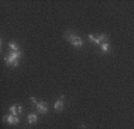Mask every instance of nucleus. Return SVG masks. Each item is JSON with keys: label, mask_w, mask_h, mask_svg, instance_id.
I'll list each match as a JSON object with an SVG mask.
<instances>
[{"label": "nucleus", "mask_w": 134, "mask_h": 129, "mask_svg": "<svg viewBox=\"0 0 134 129\" xmlns=\"http://www.w3.org/2000/svg\"><path fill=\"white\" fill-rule=\"evenodd\" d=\"M64 39L68 41L74 48H81L84 45V39L78 36L74 31H66L64 34Z\"/></svg>", "instance_id": "obj_1"}, {"label": "nucleus", "mask_w": 134, "mask_h": 129, "mask_svg": "<svg viewBox=\"0 0 134 129\" xmlns=\"http://www.w3.org/2000/svg\"><path fill=\"white\" fill-rule=\"evenodd\" d=\"M23 56L22 51H11V53L4 57L7 67H17L19 64V59Z\"/></svg>", "instance_id": "obj_2"}, {"label": "nucleus", "mask_w": 134, "mask_h": 129, "mask_svg": "<svg viewBox=\"0 0 134 129\" xmlns=\"http://www.w3.org/2000/svg\"><path fill=\"white\" fill-rule=\"evenodd\" d=\"M3 121L5 122V123H8V124H11V126H16V124H18L20 122L19 117L18 116H14L12 115V114H10V115H6L4 116Z\"/></svg>", "instance_id": "obj_3"}, {"label": "nucleus", "mask_w": 134, "mask_h": 129, "mask_svg": "<svg viewBox=\"0 0 134 129\" xmlns=\"http://www.w3.org/2000/svg\"><path fill=\"white\" fill-rule=\"evenodd\" d=\"M35 107H36V110L37 111L40 112V114H42V115H44V114H47L48 112V104L46 103V102H37L36 103V105H35Z\"/></svg>", "instance_id": "obj_4"}, {"label": "nucleus", "mask_w": 134, "mask_h": 129, "mask_svg": "<svg viewBox=\"0 0 134 129\" xmlns=\"http://www.w3.org/2000/svg\"><path fill=\"white\" fill-rule=\"evenodd\" d=\"M37 121H38V116H37V114L31 112V114L28 115V123L29 124H35Z\"/></svg>", "instance_id": "obj_5"}, {"label": "nucleus", "mask_w": 134, "mask_h": 129, "mask_svg": "<svg viewBox=\"0 0 134 129\" xmlns=\"http://www.w3.org/2000/svg\"><path fill=\"white\" fill-rule=\"evenodd\" d=\"M54 110L58 112H61L64 110V102L61 99H58V101L54 103Z\"/></svg>", "instance_id": "obj_6"}, {"label": "nucleus", "mask_w": 134, "mask_h": 129, "mask_svg": "<svg viewBox=\"0 0 134 129\" xmlns=\"http://www.w3.org/2000/svg\"><path fill=\"white\" fill-rule=\"evenodd\" d=\"M100 48V51L104 54H108L110 53V50H111V47H110V43H102V44L99 45Z\"/></svg>", "instance_id": "obj_7"}, {"label": "nucleus", "mask_w": 134, "mask_h": 129, "mask_svg": "<svg viewBox=\"0 0 134 129\" xmlns=\"http://www.w3.org/2000/svg\"><path fill=\"white\" fill-rule=\"evenodd\" d=\"M8 48L11 49L12 51H20V48H19V45L17 44L14 41H12V42H10L8 43Z\"/></svg>", "instance_id": "obj_8"}, {"label": "nucleus", "mask_w": 134, "mask_h": 129, "mask_svg": "<svg viewBox=\"0 0 134 129\" xmlns=\"http://www.w3.org/2000/svg\"><path fill=\"white\" fill-rule=\"evenodd\" d=\"M98 39H99L100 44H102V43H109V37L104 34H100L99 36H98Z\"/></svg>", "instance_id": "obj_9"}, {"label": "nucleus", "mask_w": 134, "mask_h": 129, "mask_svg": "<svg viewBox=\"0 0 134 129\" xmlns=\"http://www.w3.org/2000/svg\"><path fill=\"white\" fill-rule=\"evenodd\" d=\"M89 39L91 41L93 44H97V45H100V42H99V39H98V37H96V36H93L92 34H90L89 35Z\"/></svg>", "instance_id": "obj_10"}, {"label": "nucleus", "mask_w": 134, "mask_h": 129, "mask_svg": "<svg viewBox=\"0 0 134 129\" xmlns=\"http://www.w3.org/2000/svg\"><path fill=\"white\" fill-rule=\"evenodd\" d=\"M10 114H12V115L17 116L19 112H18V108H17V105H12L11 108H10Z\"/></svg>", "instance_id": "obj_11"}, {"label": "nucleus", "mask_w": 134, "mask_h": 129, "mask_svg": "<svg viewBox=\"0 0 134 129\" xmlns=\"http://www.w3.org/2000/svg\"><path fill=\"white\" fill-rule=\"evenodd\" d=\"M17 108H18V112H19V114H22V112H23V107H22V105H17Z\"/></svg>", "instance_id": "obj_12"}]
</instances>
